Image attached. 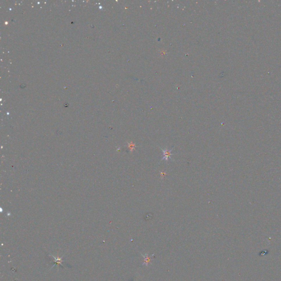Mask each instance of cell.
Segmentation results:
<instances>
[{"label": "cell", "instance_id": "1", "mask_svg": "<svg viewBox=\"0 0 281 281\" xmlns=\"http://www.w3.org/2000/svg\"><path fill=\"white\" fill-rule=\"evenodd\" d=\"M173 150L172 149H168L165 148L164 149H161L163 153V158L162 160H165L166 161H169L170 159H171V155H172L171 151Z\"/></svg>", "mask_w": 281, "mask_h": 281}, {"label": "cell", "instance_id": "2", "mask_svg": "<svg viewBox=\"0 0 281 281\" xmlns=\"http://www.w3.org/2000/svg\"><path fill=\"white\" fill-rule=\"evenodd\" d=\"M129 147L131 149V150L132 151V150L135 149V148L136 147V145H135V144H129Z\"/></svg>", "mask_w": 281, "mask_h": 281}]
</instances>
